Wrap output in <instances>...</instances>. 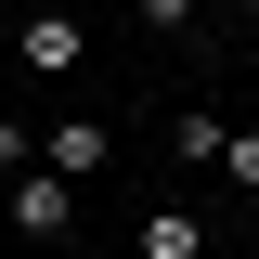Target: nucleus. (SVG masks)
<instances>
[{"label": "nucleus", "mask_w": 259, "mask_h": 259, "mask_svg": "<svg viewBox=\"0 0 259 259\" xmlns=\"http://www.w3.org/2000/svg\"><path fill=\"white\" fill-rule=\"evenodd\" d=\"M13 65H26V78H78V13H52V0L13 13Z\"/></svg>", "instance_id": "nucleus-1"}, {"label": "nucleus", "mask_w": 259, "mask_h": 259, "mask_svg": "<svg viewBox=\"0 0 259 259\" xmlns=\"http://www.w3.org/2000/svg\"><path fill=\"white\" fill-rule=\"evenodd\" d=\"M0 207H13V233H65V221H78V182H52V168H13V182H0Z\"/></svg>", "instance_id": "nucleus-2"}, {"label": "nucleus", "mask_w": 259, "mask_h": 259, "mask_svg": "<svg viewBox=\"0 0 259 259\" xmlns=\"http://www.w3.org/2000/svg\"><path fill=\"white\" fill-rule=\"evenodd\" d=\"M104 156H117V143H104L91 117H52V130H39V168H52V182H91Z\"/></svg>", "instance_id": "nucleus-3"}, {"label": "nucleus", "mask_w": 259, "mask_h": 259, "mask_svg": "<svg viewBox=\"0 0 259 259\" xmlns=\"http://www.w3.org/2000/svg\"><path fill=\"white\" fill-rule=\"evenodd\" d=\"M130 246H143V259H207V221H194V207H156Z\"/></svg>", "instance_id": "nucleus-4"}, {"label": "nucleus", "mask_w": 259, "mask_h": 259, "mask_svg": "<svg viewBox=\"0 0 259 259\" xmlns=\"http://www.w3.org/2000/svg\"><path fill=\"white\" fill-rule=\"evenodd\" d=\"M221 182H233V194H259V130H221Z\"/></svg>", "instance_id": "nucleus-5"}, {"label": "nucleus", "mask_w": 259, "mask_h": 259, "mask_svg": "<svg viewBox=\"0 0 259 259\" xmlns=\"http://www.w3.org/2000/svg\"><path fill=\"white\" fill-rule=\"evenodd\" d=\"M13 168H39V130L26 117H0V182H13Z\"/></svg>", "instance_id": "nucleus-6"}, {"label": "nucleus", "mask_w": 259, "mask_h": 259, "mask_svg": "<svg viewBox=\"0 0 259 259\" xmlns=\"http://www.w3.org/2000/svg\"><path fill=\"white\" fill-rule=\"evenodd\" d=\"M194 13H246V0H194Z\"/></svg>", "instance_id": "nucleus-7"}, {"label": "nucleus", "mask_w": 259, "mask_h": 259, "mask_svg": "<svg viewBox=\"0 0 259 259\" xmlns=\"http://www.w3.org/2000/svg\"><path fill=\"white\" fill-rule=\"evenodd\" d=\"M13 13H39V0H13Z\"/></svg>", "instance_id": "nucleus-8"}]
</instances>
